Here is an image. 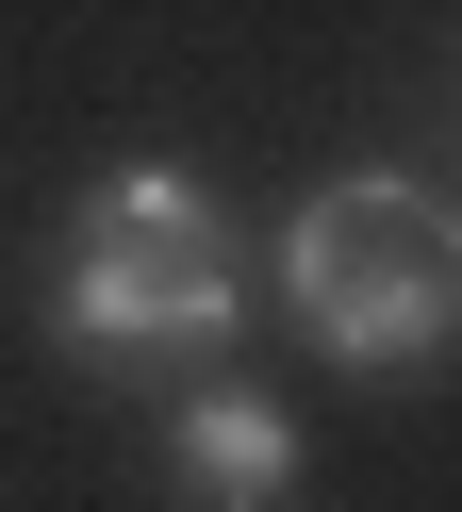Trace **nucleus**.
<instances>
[{
	"instance_id": "f257e3e1",
	"label": "nucleus",
	"mask_w": 462,
	"mask_h": 512,
	"mask_svg": "<svg viewBox=\"0 0 462 512\" xmlns=\"http://www.w3.org/2000/svg\"><path fill=\"white\" fill-rule=\"evenodd\" d=\"M231 314H248V265H231V232H215V199H198V166L132 149V166L83 199L66 265H50V331L83 347V364H116V380H149V364H198V380H215Z\"/></svg>"
},
{
	"instance_id": "7ed1b4c3",
	"label": "nucleus",
	"mask_w": 462,
	"mask_h": 512,
	"mask_svg": "<svg viewBox=\"0 0 462 512\" xmlns=\"http://www.w3.org/2000/svg\"><path fill=\"white\" fill-rule=\"evenodd\" d=\"M297 413L264 397V380H182V413H165V496L182 512H297Z\"/></svg>"
},
{
	"instance_id": "f03ea898",
	"label": "nucleus",
	"mask_w": 462,
	"mask_h": 512,
	"mask_svg": "<svg viewBox=\"0 0 462 512\" xmlns=\"http://www.w3.org/2000/svg\"><path fill=\"white\" fill-rule=\"evenodd\" d=\"M281 298L347 380H413L462 347V199L413 166H347L281 215Z\"/></svg>"
}]
</instances>
